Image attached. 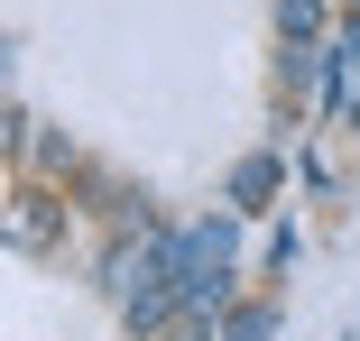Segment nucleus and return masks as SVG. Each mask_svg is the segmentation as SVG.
<instances>
[{
  "label": "nucleus",
  "mask_w": 360,
  "mask_h": 341,
  "mask_svg": "<svg viewBox=\"0 0 360 341\" xmlns=\"http://www.w3.org/2000/svg\"><path fill=\"white\" fill-rule=\"evenodd\" d=\"M277 28L286 37H323V0H277Z\"/></svg>",
  "instance_id": "nucleus-2"
},
{
  "label": "nucleus",
  "mask_w": 360,
  "mask_h": 341,
  "mask_svg": "<svg viewBox=\"0 0 360 341\" xmlns=\"http://www.w3.org/2000/svg\"><path fill=\"white\" fill-rule=\"evenodd\" d=\"M231 194H240V213H259V203L277 194V157H250V166L231 175Z\"/></svg>",
  "instance_id": "nucleus-1"
},
{
  "label": "nucleus",
  "mask_w": 360,
  "mask_h": 341,
  "mask_svg": "<svg viewBox=\"0 0 360 341\" xmlns=\"http://www.w3.org/2000/svg\"><path fill=\"white\" fill-rule=\"evenodd\" d=\"M351 120H360V83H351Z\"/></svg>",
  "instance_id": "nucleus-5"
},
{
  "label": "nucleus",
  "mask_w": 360,
  "mask_h": 341,
  "mask_svg": "<svg viewBox=\"0 0 360 341\" xmlns=\"http://www.w3.org/2000/svg\"><path fill=\"white\" fill-rule=\"evenodd\" d=\"M268 332H277V314H268V305H250V314H231V323H222V341H268Z\"/></svg>",
  "instance_id": "nucleus-3"
},
{
  "label": "nucleus",
  "mask_w": 360,
  "mask_h": 341,
  "mask_svg": "<svg viewBox=\"0 0 360 341\" xmlns=\"http://www.w3.org/2000/svg\"><path fill=\"white\" fill-rule=\"evenodd\" d=\"M333 55H351V65H360V10L342 19V37H333Z\"/></svg>",
  "instance_id": "nucleus-4"
}]
</instances>
